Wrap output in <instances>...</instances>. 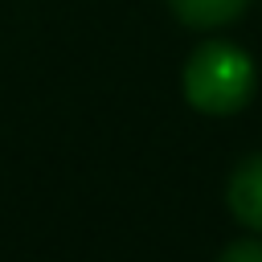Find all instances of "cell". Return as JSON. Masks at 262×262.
<instances>
[{
    "label": "cell",
    "mask_w": 262,
    "mask_h": 262,
    "mask_svg": "<svg viewBox=\"0 0 262 262\" xmlns=\"http://www.w3.org/2000/svg\"><path fill=\"white\" fill-rule=\"evenodd\" d=\"M254 94V61L229 41H205L184 66V98L205 115H233Z\"/></svg>",
    "instance_id": "cell-1"
},
{
    "label": "cell",
    "mask_w": 262,
    "mask_h": 262,
    "mask_svg": "<svg viewBox=\"0 0 262 262\" xmlns=\"http://www.w3.org/2000/svg\"><path fill=\"white\" fill-rule=\"evenodd\" d=\"M217 262H262V242L258 237H242V242L225 246Z\"/></svg>",
    "instance_id": "cell-4"
},
{
    "label": "cell",
    "mask_w": 262,
    "mask_h": 262,
    "mask_svg": "<svg viewBox=\"0 0 262 262\" xmlns=\"http://www.w3.org/2000/svg\"><path fill=\"white\" fill-rule=\"evenodd\" d=\"M172 12L192 25V29H217V25H229L233 16L246 12L250 0H168Z\"/></svg>",
    "instance_id": "cell-3"
},
{
    "label": "cell",
    "mask_w": 262,
    "mask_h": 262,
    "mask_svg": "<svg viewBox=\"0 0 262 262\" xmlns=\"http://www.w3.org/2000/svg\"><path fill=\"white\" fill-rule=\"evenodd\" d=\"M229 209L242 225L262 229V151H254L250 160L237 164V172L229 176Z\"/></svg>",
    "instance_id": "cell-2"
}]
</instances>
